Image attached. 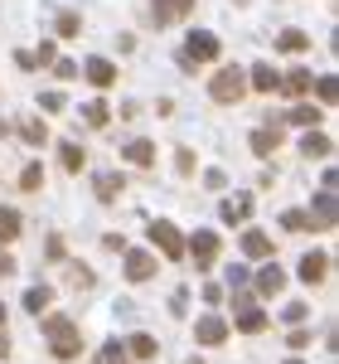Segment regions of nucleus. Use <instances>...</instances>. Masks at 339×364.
<instances>
[{
	"mask_svg": "<svg viewBox=\"0 0 339 364\" xmlns=\"http://www.w3.org/2000/svg\"><path fill=\"white\" fill-rule=\"evenodd\" d=\"M189 10H194V0H155V5H150V15H155V25H160V29L174 25V20H184Z\"/></svg>",
	"mask_w": 339,
	"mask_h": 364,
	"instance_id": "11",
	"label": "nucleus"
},
{
	"mask_svg": "<svg viewBox=\"0 0 339 364\" xmlns=\"http://www.w3.org/2000/svg\"><path fill=\"white\" fill-rule=\"evenodd\" d=\"M311 219H315V228H325V233H330V228H339V209H335V190H330V185H325V190H320V199L311 204Z\"/></svg>",
	"mask_w": 339,
	"mask_h": 364,
	"instance_id": "7",
	"label": "nucleus"
},
{
	"mask_svg": "<svg viewBox=\"0 0 339 364\" xmlns=\"http://www.w3.org/2000/svg\"><path fill=\"white\" fill-rule=\"evenodd\" d=\"M20 190H44V166H39V161H29V166L20 170Z\"/></svg>",
	"mask_w": 339,
	"mask_h": 364,
	"instance_id": "32",
	"label": "nucleus"
},
{
	"mask_svg": "<svg viewBox=\"0 0 339 364\" xmlns=\"http://www.w3.org/2000/svg\"><path fill=\"white\" fill-rule=\"evenodd\" d=\"M243 252H248V257H272V238H267V233H262V228H248V233H243Z\"/></svg>",
	"mask_w": 339,
	"mask_h": 364,
	"instance_id": "19",
	"label": "nucleus"
},
{
	"mask_svg": "<svg viewBox=\"0 0 339 364\" xmlns=\"http://www.w3.org/2000/svg\"><path fill=\"white\" fill-rule=\"evenodd\" d=\"M49 257H54V262H63V238H58V233L49 238Z\"/></svg>",
	"mask_w": 339,
	"mask_h": 364,
	"instance_id": "47",
	"label": "nucleus"
},
{
	"mask_svg": "<svg viewBox=\"0 0 339 364\" xmlns=\"http://www.w3.org/2000/svg\"><path fill=\"white\" fill-rule=\"evenodd\" d=\"M282 287H286V272L277 262H267V267L257 272V296H282Z\"/></svg>",
	"mask_w": 339,
	"mask_h": 364,
	"instance_id": "15",
	"label": "nucleus"
},
{
	"mask_svg": "<svg viewBox=\"0 0 339 364\" xmlns=\"http://www.w3.org/2000/svg\"><path fill=\"white\" fill-rule=\"evenodd\" d=\"M126 360H131L126 345H121V340H107V345L97 350V360H92V364H126Z\"/></svg>",
	"mask_w": 339,
	"mask_h": 364,
	"instance_id": "28",
	"label": "nucleus"
},
{
	"mask_svg": "<svg viewBox=\"0 0 339 364\" xmlns=\"http://www.w3.org/2000/svg\"><path fill=\"white\" fill-rule=\"evenodd\" d=\"M286 364H301V360H286Z\"/></svg>",
	"mask_w": 339,
	"mask_h": 364,
	"instance_id": "50",
	"label": "nucleus"
},
{
	"mask_svg": "<svg viewBox=\"0 0 339 364\" xmlns=\"http://www.w3.org/2000/svg\"><path fill=\"white\" fill-rule=\"evenodd\" d=\"M39 107H44V117H54V112L68 107V97H63V92H44V97H39Z\"/></svg>",
	"mask_w": 339,
	"mask_h": 364,
	"instance_id": "35",
	"label": "nucleus"
},
{
	"mask_svg": "<svg viewBox=\"0 0 339 364\" xmlns=\"http://www.w3.org/2000/svg\"><path fill=\"white\" fill-rule=\"evenodd\" d=\"M311 340H315V336H306V331H291V336H286V345H291V350H306Z\"/></svg>",
	"mask_w": 339,
	"mask_h": 364,
	"instance_id": "43",
	"label": "nucleus"
},
{
	"mask_svg": "<svg viewBox=\"0 0 339 364\" xmlns=\"http://www.w3.org/2000/svg\"><path fill=\"white\" fill-rule=\"evenodd\" d=\"M315 83V78H311ZM315 97H320V107H335V97H339V83H335V73H325L320 83H315Z\"/></svg>",
	"mask_w": 339,
	"mask_h": 364,
	"instance_id": "29",
	"label": "nucleus"
},
{
	"mask_svg": "<svg viewBox=\"0 0 339 364\" xmlns=\"http://www.w3.org/2000/svg\"><path fill=\"white\" fill-rule=\"evenodd\" d=\"M121 156H126L131 166H141V170L155 166V146H150V141H126V146H121Z\"/></svg>",
	"mask_w": 339,
	"mask_h": 364,
	"instance_id": "18",
	"label": "nucleus"
},
{
	"mask_svg": "<svg viewBox=\"0 0 339 364\" xmlns=\"http://www.w3.org/2000/svg\"><path fill=\"white\" fill-rule=\"evenodd\" d=\"M20 228H25L20 209H0V248H5V243H15V238H20Z\"/></svg>",
	"mask_w": 339,
	"mask_h": 364,
	"instance_id": "22",
	"label": "nucleus"
},
{
	"mask_svg": "<svg viewBox=\"0 0 339 364\" xmlns=\"http://www.w3.org/2000/svg\"><path fill=\"white\" fill-rule=\"evenodd\" d=\"M145 233H150V243H155V248L165 252L170 262H184V238H179V228H174V224H165V219H155V224L145 228Z\"/></svg>",
	"mask_w": 339,
	"mask_h": 364,
	"instance_id": "4",
	"label": "nucleus"
},
{
	"mask_svg": "<svg viewBox=\"0 0 339 364\" xmlns=\"http://www.w3.org/2000/svg\"><path fill=\"white\" fill-rule=\"evenodd\" d=\"M0 277H15V257L10 252H0Z\"/></svg>",
	"mask_w": 339,
	"mask_h": 364,
	"instance_id": "46",
	"label": "nucleus"
},
{
	"mask_svg": "<svg viewBox=\"0 0 339 364\" xmlns=\"http://www.w3.org/2000/svg\"><path fill=\"white\" fill-rule=\"evenodd\" d=\"M20 136H25L29 146H44V141H49V127H44L39 117H29V122H20Z\"/></svg>",
	"mask_w": 339,
	"mask_h": 364,
	"instance_id": "30",
	"label": "nucleus"
},
{
	"mask_svg": "<svg viewBox=\"0 0 339 364\" xmlns=\"http://www.w3.org/2000/svg\"><path fill=\"white\" fill-rule=\"evenodd\" d=\"M248 214H252V195H228L223 204H218V219H223V224H243Z\"/></svg>",
	"mask_w": 339,
	"mask_h": 364,
	"instance_id": "13",
	"label": "nucleus"
},
{
	"mask_svg": "<svg viewBox=\"0 0 339 364\" xmlns=\"http://www.w3.org/2000/svg\"><path fill=\"white\" fill-rule=\"evenodd\" d=\"M83 122H87V127H107V122H112V112H107V102H102V97H92V102H83Z\"/></svg>",
	"mask_w": 339,
	"mask_h": 364,
	"instance_id": "26",
	"label": "nucleus"
},
{
	"mask_svg": "<svg viewBox=\"0 0 339 364\" xmlns=\"http://www.w3.org/2000/svg\"><path fill=\"white\" fill-rule=\"evenodd\" d=\"M54 73L68 83V78H78V63H73V58H54Z\"/></svg>",
	"mask_w": 339,
	"mask_h": 364,
	"instance_id": "41",
	"label": "nucleus"
},
{
	"mask_svg": "<svg viewBox=\"0 0 339 364\" xmlns=\"http://www.w3.org/2000/svg\"><path fill=\"white\" fill-rule=\"evenodd\" d=\"M282 92H296V97H301V92H311V73H306V68H291V73H286L282 83Z\"/></svg>",
	"mask_w": 339,
	"mask_h": 364,
	"instance_id": "25",
	"label": "nucleus"
},
{
	"mask_svg": "<svg viewBox=\"0 0 339 364\" xmlns=\"http://www.w3.org/2000/svg\"><path fill=\"white\" fill-rule=\"evenodd\" d=\"M174 170H179V175H194V151H189V146L174 151Z\"/></svg>",
	"mask_w": 339,
	"mask_h": 364,
	"instance_id": "36",
	"label": "nucleus"
},
{
	"mask_svg": "<svg viewBox=\"0 0 339 364\" xmlns=\"http://www.w3.org/2000/svg\"><path fill=\"white\" fill-rule=\"evenodd\" d=\"M277 83H282V73H277V68L252 63V87H257V92H267V97H272V92H277Z\"/></svg>",
	"mask_w": 339,
	"mask_h": 364,
	"instance_id": "24",
	"label": "nucleus"
},
{
	"mask_svg": "<svg viewBox=\"0 0 339 364\" xmlns=\"http://www.w3.org/2000/svg\"><path fill=\"white\" fill-rule=\"evenodd\" d=\"M68 282L83 291V287H92V267H68Z\"/></svg>",
	"mask_w": 339,
	"mask_h": 364,
	"instance_id": "40",
	"label": "nucleus"
},
{
	"mask_svg": "<svg viewBox=\"0 0 339 364\" xmlns=\"http://www.w3.org/2000/svg\"><path fill=\"white\" fill-rule=\"evenodd\" d=\"M121 252H126V277L131 282H150L155 277V257H150L145 248H121Z\"/></svg>",
	"mask_w": 339,
	"mask_h": 364,
	"instance_id": "10",
	"label": "nucleus"
},
{
	"mask_svg": "<svg viewBox=\"0 0 339 364\" xmlns=\"http://www.w3.org/2000/svg\"><path fill=\"white\" fill-rule=\"evenodd\" d=\"M10 355V336H5V321H0V360Z\"/></svg>",
	"mask_w": 339,
	"mask_h": 364,
	"instance_id": "48",
	"label": "nucleus"
},
{
	"mask_svg": "<svg viewBox=\"0 0 339 364\" xmlns=\"http://www.w3.org/2000/svg\"><path fill=\"white\" fill-rule=\"evenodd\" d=\"M0 321H5V301H0Z\"/></svg>",
	"mask_w": 339,
	"mask_h": 364,
	"instance_id": "49",
	"label": "nucleus"
},
{
	"mask_svg": "<svg viewBox=\"0 0 339 364\" xmlns=\"http://www.w3.org/2000/svg\"><path fill=\"white\" fill-rule=\"evenodd\" d=\"M170 311H174V316H184V311H189V291H184V287L170 296Z\"/></svg>",
	"mask_w": 339,
	"mask_h": 364,
	"instance_id": "42",
	"label": "nucleus"
},
{
	"mask_svg": "<svg viewBox=\"0 0 339 364\" xmlns=\"http://www.w3.org/2000/svg\"><path fill=\"white\" fill-rule=\"evenodd\" d=\"M243 92H248V73H243V68H218L213 83H209V97L223 102V107H238Z\"/></svg>",
	"mask_w": 339,
	"mask_h": 364,
	"instance_id": "2",
	"label": "nucleus"
},
{
	"mask_svg": "<svg viewBox=\"0 0 339 364\" xmlns=\"http://www.w3.org/2000/svg\"><path fill=\"white\" fill-rule=\"evenodd\" d=\"M282 224L291 228V233H311L315 219H311V209H286V214H282Z\"/></svg>",
	"mask_w": 339,
	"mask_h": 364,
	"instance_id": "27",
	"label": "nucleus"
},
{
	"mask_svg": "<svg viewBox=\"0 0 339 364\" xmlns=\"http://www.w3.org/2000/svg\"><path fill=\"white\" fill-rule=\"evenodd\" d=\"M184 252L194 257L199 267H213V262H218V233H209V228H199L194 238L184 243Z\"/></svg>",
	"mask_w": 339,
	"mask_h": 364,
	"instance_id": "6",
	"label": "nucleus"
},
{
	"mask_svg": "<svg viewBox=\"0 0 339 364\" xmlns=\"http://www.w3.org/2000/svg\"><path fill=\"white\" fill-rule=\"evenodd\" d=\"M126 355H131V360H155V340L150 336H131L126 340Z\"/></svg>",
	"mask_w": 339,
	"mask_h": 364,
	"instance_id": "31",
	"label": "nucleus"
},
{
	"mask_svg": "<svg viewBox=\"0 0 339 364\" xmlns=\"http://www.w3.org/2000/svg\"><path fill=\"white\" fill-rule=\"evenodd\" d=\"M301 151H306L311 161H330V156H335V141L325 136V132H315V127H306V136H301Z\"/></svg>",
	"mask_w": 339,
	"mask_h": 364,
	"instance_id": "12",
	"label": "nucleus"
},
{
	"mask_svg": "<svg viewBox=\"0 0 339 364\" xmlns=\"http://www.w3.org/2000/svg\"><path fill=\"white\" fill-rule=\"evenodd\" d=\"M194 340L199 345H223L228 340V321L223 316H199L194 321Z\"/></svg>",
	"mask_w": 339,
	"mask_h": 364,
	"instance_id": "9",
	"label": "nucleus"
},
{
	"mask_svg": "<svg viewBox=\"0 0 339 364\" xmlns=\"http://www.w3.org/2000/svg\"><path fill=\"white\" fill-rule=\"evenodd\" d=\"M204 185H209V190H223V185H228L223 170H204Z\"/></svg>",
	"mask_w": 339,
	"mask_h": 364,
	"instance_id": "44",
	"label": "nucleus"
},
{
	"mask_svg": "<svg viewBox=\"0 0 339 364\" xmlns=\"http://www.w3.org/2000/svg\"><path fill=\"white\" fill-rule=\"evenodd\" d=\"M213 58H218V39H213L209 29H194L189 44H184V54H179V63L194 68V63H213Z\"/></svg>",
	"mask_w": 339,
	"mask_h": 364,
	"instance_id": "3",
	"label": "nucleus"
},
{
	"mask_svg": "<svg viewBox=\"0 0 339 364\" xmlns=\"http://www.w3.org/2000/svg\"><path fill=\"white\" fill-rule=\"evenodd\" d=\"M92 185H97V199H102V204H112V199L126 190V180H121V175H112V170H107V175H97Z\"/></svg>",
	"mask_w": 339,
	"mask_h": 364,
	"instance_id": "23",
	"label": "nucleus"
},
{
	"mask_svg": "<svg viewBox=\"0 0 339 364\" xmlns=\"http://www.w3.org/2000/svg\"><path fill=\"white\" fill-rule=\"evenodd\" d=\"M58 34H63V39H78V34H83V20H78L73 10H63V15H58Z\"/></svg>",
	"mask_w": 339,
	"mask_h": 364,
	"instance_id": "34",
	"label": "nucleus"
},
{
	"mask_svg": "<svg viewBox=\"0 0 339 364\" xmlns=\"http://www.w3.org/2000/svg\"><path fill=\"white\" fill-rule=\"evenodd\" d=\"M15 63H20V68H25V73H29V68H39V63H34V54H29V49H15Z\"/></svg>",
	"mask_w": 339,
	"mask_h": 364,
	"instance_id": "45",
	"label": "nucleus"
},
{
	"mask_svg": "<svg viewBox=\"0 0 339 364\" xmlns=\"http://www.w3.org/2000/svg\"><path fill=\"white\" fill-rule=\"evenodd\" d=\"M49 301H54V291H49L44 282H34V287L25 291V311H29V316H44V311H49Z\"/></svg>",
	"mask_w": 339,
	"mask_h": 364,
	"instance_id": "20",
	"label": "nucleus"
},
{
	"mask_svg": "<svg viewBox=\"0 0 339 364\" xmlns=\"http://www.w3.org/2000/svg\"><path fill=\"white\" fill-rule=\"evenodd\" d=\"M320 112H325V107H311V102H301V107H291V122H296V127H315V122H320Z\"/></svg>",
	"mask_w": 339,
	"mask_h": 364,
	"instance_id": "33",
	"label": "nucleus"
},
{
	"mask_svg": "<svg viewBox=\"0 0 339 364\" xmlns=\"http://www.w3.org/2000/svg\"><path fill=\"white\" fill-rule=\"evenodd\" d=\"M330 277V252H306V257H301V282H325Z\"/></svg>",
	"mask_w": 339,
	"mask_h": 364,
	"instance_id": "14",
	"label": "nucleus"
},
{
	"mask_svg": "<svg viewBox=\"0 0 339 364\" xmlns=\"http://www.w3.org/2000/svg\"><path fill=\"white\" fill-rule=\"evenodd\" d=\"M277 49H282V54H301V49H311V34H306V29H282V34H277Z\"/></svg>",
	"mask_w": 339,
	"mask_h": 364,
	"instance_id": "21",
	"label": "nucleus"
},
{
	"mask_svg": "<svg viewBox=\"0 0 339 364\" xmlns=\"http://www.w3.org/2000/svg\"><path fill=\"white\" fill-rule=\"evenodd\" d=\"M306 311H311L306 301H291V306L282 311V321H291V326H301V321H306Z\"/></svg>",
	"mask_w": 339,
	"mask_h": 364,
	"instance_id": "39",
	"label": "nucleus"
},
{
	"mask_svg": "<svg viewBox=\"0 0 339 364\" xmlns=\"http://www.w3.org/2000/svg\"><path fill=\"white\" fill-rule=\"evenodd\" d=\"M78 73H83L92 87H112L116 83V63L112 58H87V63H78Z\"/></svg>",
	"mask_w": 339,
	"mask_h": 364,
	"instance_id": "8",
	"label": "nucleus"
},
{
	"mask_svg": "<svg viewBox=\"0 0 339 364\" xmlns=\"http://www.w3.org/2000/svg\"><path fill=\"white\" fill-rule=\"evenodd\" d=\"M58 58V49L54 44H49V39H44V44H39V49H34V63H39V68H49V63H54Z\"/></svg>",
	"mask_w": 339,
	"mask_h": 364,
	"instance_id": "38",
	"label": "nucleus"
},
{
	"mask_svg": "<svg viewBox=\"0 0 339 364\" xmlns=\"http://www.w3.org/2000/svg\"><path fill=\"white\" fill-rule=\"evenodd\" d=\"M228 287H233V291H243V287H248V267H243V262H233V267H228Z\"/></svg>",
	"mask_w": 339,
	"mask_h": 364,
	"instance_id": "37",
	"label": "nucleus"
},
{
	"mask_svg": "<svg viewBox=\"0 0 339 364\" xmlns=\"http://www.w3.org/2000/svg\"><path fill=\"white\" fill-rule=\"evenodd\" d=\"M58 161H63V170H68V175H78V170L87 166V151L78 146V141H58Z\"/></svg>",
	"mask_w": 339,
	"mask_h": 364,
	"instance_id": "17",
	"label": "nucleus"
},
{
	"mask_svg": "<svg viewBox=\"0 0 339 364\" xmlns=\"http://www.w3.org/2000/svg\"><path fill=\"white\" fill-rule=\"evenodd\" d=\"M267 326H272V316H267L262 306H252V296L238 291V331H243V336H262Z\"/></svg>",
	"mask_w": 339,
	"mask_h": 364,
	"instance_id": "5",
	"label": "nucleus"
},
{
	"mask_svg": "<svg viewBox=\"0 0 339 364\" xmlns=\"http://www.w3.org/2000/svg\"><path fill=\"white\" fill-rule=\"evenodd\" d=\"M277 146H282V127H257L252 132V151L267 161V156H277Z\"/></svg>",
	"mask_w": 339,
	"mask_h": 364,
	"instance_id": "16",
	"label": "nucleus"
},
{
	"mask_svg": "<svg viewBox=\"0 0 339 364\" xmlns=\"http://www.w3.org/2000/svg\"><path fill=\"white\" fill-rule=\"evenodd\" d=\"M44 340H49V350L58 360H78L83 355V336H78V326L68 316H44Z\"/></svg>",
	"mask_w": 339,
	"mask_h": 364,
	"instance_id": "1",
	"label": "nucleus"
}]
</instances>
